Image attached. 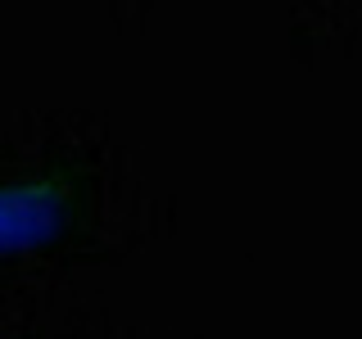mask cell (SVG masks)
Listing matches in <instances>:
<instances>
[{
  "mask_svg": "<svg viewBox=\"0 0 362 339\" xmlns=\"http://www.w3.org/2000/svg\"><path fill=\"white\" fill-rule=\"evenodd\" d=\"M73 213V186L54 172L0 181V258L32 254L59 240Z\"/></svg>",
  "mask_w": 362,
  "mask_h": 339,
  "instance_id": "cell-1",
  "label": "cell"
}]
</instances>
